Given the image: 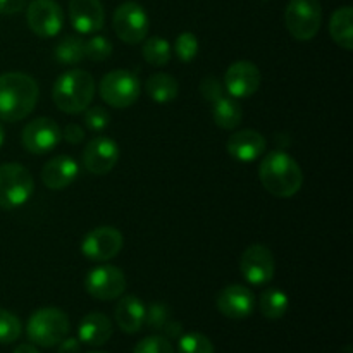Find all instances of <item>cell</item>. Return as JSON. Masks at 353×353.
<instances>
[{
    "label": "cell",
    "instance_id": "6da1fadb",
    "mask_svg": "<svg viewBox=\"0 0 353 353\" xmlns=\"http://www.w3.org/2000/svg\"><path fill=\"white\" fill-rule=\"evenodd\" d=\"M40 88L38 83L24 72L10 71L0 74V119L17 123L33 112Z\"/></svg>",
    "mask_w": 353,
    "mask_h": 353
},
{
    "label": "cell",
    "instance_id": "7a4b0ae2",
    "mask_svg": "<svg viewBox=\"0 0 353 353\" xmlns=\"http://www.w3.org/2000/svg\"><path fill=\"white\" fill-rule=\"evenodd\" d=\"M262 186L278 199L296 195L303 185V172L299 162L283 150H274L264 157L259 165Z\"/></svg>",
    "mask_w": 353,
    "mask_h": 353
},
{
    "label": "cell",
    "instance_id": "3957f363",
    "mask_svg": "<svg viewBox=\"0 0 353 353\" xmlns=\"http://www.w3.org/2000/svg\"><path fill=\"white\" fill-rule=\"evenodd\" d=\"M95 97V81L88 71L71 69L55 79L52 99L59 110L65 114L85 112Z\"/></svg>",
    "mask_w": 353,
    "mask_h": 353
},
{
    "label": "cell",
    "instance_id": "277c9868",
    "mask_svg": "<svg viewBox=\"0 0 353 353\" xmlns=\"http://www.w3.org/2000/svg\"><path fill=\"white\" fill-rule=\"evenodd\" d=\"M71 323L64 310L43 307L31 314L26 324V334L34 347H57L69 334Z\"/></svg>",
    "mask_w": 353,
    "mask_h": 353
},
{
    "label": "cell",
    "instance_id": "5b68a950",
    "mask_svg": "<svg viewBox=\"0 0 353 353\" xmlns=\"http://www.w3.org/2000/svg\"><path fill=\"white\" fill-rule=\"evenodd\" d=\"M34 181L24 165L9 162L0 165V209L23 207L33 196Z\"/></svg>",
    "mask_w": 353,
    "mask_h": 353
},
{
    "label": "cell",
    "instance_id": "8992f818",
    "mask_svg": "<svg viewBox=\"0 0 353 353\" xmlns=\"http://www.w3.org/2000/svg\"><path fill=\"white\" fill-rule=\"evenodd\" d=\"M323 7L319 0H290L285 9V26L299 41H309L319 33Z\"/></svg>",
    "mask_w": 353,
    "mask_h": 353
},
{
    "label": "cell",
    "instance_id": "52a82bcc",
    "mask_svg": "<svg viewBox=\"0 0 353 353\" xmlns=\"http://www.w3.org/2000/svg\"><path fill=\"white\" fill-rule=\"evenodd\" d=\"M99 93L107 105L114 107V109H128L140 97V79L126 69H116V71L107 72L100 79Z\"/></svg>",
    "mask_w": 353,
    "mask_h": 353
},
{
    "label": "cell",
    "instance_id": "ba28073f",
    "mask_svg": "<svg viewBox=\"0 0 353 353\" xmlns=\"http://www.w3.org/2000/svg\"><path fill=\"white\" fill-rule=\"evenodd\" d=\"M114 31L124 43L137 45L147 38L150 19L143 7L138 2H123L112 17Z\"/></svg>",
    "mask_w": 353,
    "mask_h": 353
},
{
    "label": "cell",
    "instance_id": "9c48e42d",
    "mask_svg": "<svg viewBox=\"0 0 353 353\" xmlns=\"http://www.w3.org/2000/svg\"><path fill=\"white\" fill-rule=\"evenodd\" d=\"M274 255L265 245L254 243L241 254L240 272L252 286H265L274 278Z\"/></svg>",
    "mask_w": 353,
    "mask_h": 353
},
{
    "label": "cell",
    "instance_id": "30bf717a",
    "mask_svg": "<svg viewBox=\"0 0 353 353\" xmlns=\"http://www.w3.org/2000/svg\"><path fill=\"white\" fill-rule=\"evenodd\" d=\"M85 290L97 300H116L126 290V276L116 265L103 264L92 269L85 278Z\"/></svg>",
    "mask_w": 353,
    "mask_h": 353
},
{
    "label": "cell",
    "instance_id": "8fae6325",
    "mask_svg": "<svg viewBox=\"0 0 353 353\" xmlns=\"http://www.w3.org/2000/svg\"><path fill=\"white\" fill-rule=\"evenodd\" d=\"M124 238L112 226H99L90 231L81 241V254L88 261L107 262L123 250Z\"/></svg>",
    "mask_w": 353,
    "mask_h": 353
},
{
    "label": "cell",
    "instance_id": "7c38bea8",
    "mask_svg": "<svg viewBox=\"0 0 353 353\" xmlns=\"http://www.w3.org/2000/svg\"><path fill=\"white\" fill-rule=\"evenodd\" d=\"M62 140V130L54 119L37 117L24 126L21 143L30 154L43 155L54 150Z\"/></svg>",
    "mask_w": 353,
    "mask_h": 353
},
{
    "label": "cell",
    "instance_id": "4fadbf2b",
    "mask_svg": "<svg viewBox=\"0 0 353 353\" xmlns=\"http://www.w3.org/2000/svg\"><path fill=\"white\" fill-rule=\"evenodd\" d=\"M30 30L40 38H54L62 31L64 12L55 0H33L26 9Z\"/></svg>",
    "mask_w": 353,
    "mask_h": 353
},
{
    "label": "cell",
    "instance_id": "5bb4252c",
    "mask_svg": "<svg viewBox=\"0 0 353 353\" xmlns=\"http://www.w3.org/2000/svg\"><path fill=\"white\" fill-rule=\"evenodd\" d=\"M262 74L257 65L250 61H236L224 72V90L233 99H248L257 93Z\"/></svg>",
    "mask_w": 353,
    "mask_h": 353
},
{
    "label": "cell",
    "instance_id": "9a60e30c",
    "mask_svg": "<svg viewBox=\"0 0 353 353\" xmlns=\"http://www.w3.org/2000/svg\"><path fill=\"white\" fill-rule=\"evenodd\" d=\"M119 145L109 137H97L86 145L83 152V164L86 171L95 176H103L112 171L119 162Z\"/></svg>",
    "mask_w": 353,
    "mask_h": 353
},
{
    "label": "cell",
    "instance_id": "2e32d148",
    "mask_svg": "<svg viewBox=\"0 0 353 353\" xmlns=\"http://www.w3.org/2000/svg\"><path fill=\"white\" fill-rule=\"evenodd\" d=\"M216 307L228 319H247L255 310V295L247 286L230 285L219 292L216 299Z\"/></svg>",
    "mask_w": 353,
    "mask_h": 353
},
{
    "label": "cell",
    "instance_id": "e0dca14e",
    "mask_svg": "<svg viewBox=\"0 0 353 353\" xmlns=\"http://www.w3.org/2000/svg\"><path fill=\"white\" fill-rule=\"evenodd\" d=\"M69 17L78 33L93 34L103 28L105 10L100 0H69Z\"/></svg>",
    "mask_w": 353,
    "mask_h": 353
},
{
    "label": "cell",
    "instance_id": "ac0fdd59",
    "mask_svg": "<svg viewBox=\"0 0 353 353\" xmlns=\"http://www.w3.org/2000/svg\"><path fill=\"white\" fill-rule=\"evenodd\" d=\"M268 141L264 134L255 130H241L231 134L226 141V150L234 161L238 162H254L265 152Z\"/></svg>",
    "mask_w": 353,
    "mask_h": 353
},
{
    "label": "cell",
    "instance_id": "d6986e66",
    "mask_svg": "<svg viewBox=\"0 0 353 353\" xmlns=\"http://www.w3.org/2000/svg\"><path fill=\"white\" fill-rule=\"evenodd\" d=\"M79 174V165L71 155H57V157L50 159L47 164L41 169V181L48 190H64L68 188L71 183Z\"/></svg>",
    "mask_w": 353,
    "mask_h": 353
},
{
    "label": "cell",
    "instance_id": "ffe728a7",
    "mask_svg": "<svg viewBox=\"0 0 353 353\" xmlns=\"http://www.w3.org/2000/svg\"><path fill=\"white\" fill-rule=\"evenodd\" d=\"M145 314H147L145 303L138 296L128 295L121 296V300L117 302L116 309H114V319L123 333L134 334L145 326Z\"/></svg>",
    "mask_w": 353,
    "mask_h": 353
},
{
    "label": "cell",
    "instance_id": "44dd1931",
    "mask_svg": "<svg viewBox=\"0 0 353 353\" xmlns=\"http://www.w3.org/2000/svg\"><path fill=\"white\" fill-rule=\"evenodd\" d=\"M112 331V321L105 314H86L78 326V340L88 347H102L110 340Z\"/></svg>",
    "mask_w": 353,
    "mask_h": 353
},
{
    "label": "cell",
    "instance_id": "7402d4cb",
    "mask_svg": "<svg viewBox=\"0 0 353 353\" xmlns=\"http://www.w3.org/2000/svg\"><path fill=\"white\" fill-rule=\"evenodd\" d=\"M330 34L336 45L345 50L353 48V9L350 6L340 7L330 19Z\"/></svg>",
    "mask_w": 353,
    "mask_h": 353
},
{
    "label": "cell",
    "instance_id": "603a6c76",
    "mask_svg": "<svg viewBox=\"0 0 353 353\" xmlns=\"http://www.w3.org/2000/svg\"><path fill=\"white\" fill-rule=\"evenodd\" d=\"M212 119L221 130H236L243 119V110L233 97H221L212 102Z\"/></svg>",
    "mask_w": 353,
    "mask_h": 353
},
{
    "label": "cell",
    "instance_id": "cb8c5ba5",
    "mask_svg": "<svg viewBox=\"0 0 353 353\" xmlns=\"http://www.w3.org/2000/svg\"><path fill=\"white\" fill-rule=\"evenodd\" d=\"M147 95L150 97L154 102L157 103H168L178 97L179 85L176 81L174 76L168 74V72H157V74H152L147 79Z\"/></svg>",
    "mask_w": 353,
    "mask_h": 353
},
{
    "label": "cell",
    "instance_id": "d4e9b609",
    "mask_svg": "<svg viewBox=\"0 0 353 353\" xmlns=\"http://www.w3.org/2000/svg\"><path fill=\"white\" fill-rule=\"evenodd\" d=\"M288 295L278 288L265 290L261 295V299H259V310H261V314L265 319H281V317H285V314L288 312Z\"/></svg>",
    "mask_w": 353,
    "mask_h": 353
},
{
    "label": "cell",
    "instance_id": "484cf974",
    "mask_svg": "<svg viewBox=\"0 0 353 353\" xmlns=\"http://www.w3.org/2000/svg\"><path fill=\"white\" fill-rule=\"evenodd\" d=\"M55 59L65 65H76L85 59V40L76 34H65L55 45Z\"/></svg>",
    "mask_w": 353,
    "mask_h": 353
},
{
    "label": "cell",
    "instance_id": "4316f807",
    "mask_svg": "<svg viewBox=\"0 0 353 353\" xmlns=\"http://www.w3.org/2000/svg\"><path fill=\"white\" fill-rule=\"evenodd\" d=\"M143 48H141V54H143V59L150 65H155V68H162V65L169 64L171 61V43H169L165 38L161 37H152L148 40H143Z\"/></svg>",
    "mask_w": 353,
    "mask_h": 353
},
{
    "label": "cell",
    "instance_id": "83f0119b",
    "mask_svg": "<svg viewBox=\"0 0 353 353\" xmlns=\"http://www.w3.org/2000/svg\"><path fill=\"white\" fill-rule=\"evenodd\" d=\"M21 321L12 312L0 309V345H9L19 340L21 336Z\"/></svg>",
    "mask_w": 353,
    "mask_h": 353
},
{
    "label": "cell",
    "instance_id": "f1b7e54d",
    "mask_svg": "<svg viewBox=\"0 0 353 353\" xmlns=\"http://www.w3.org/2000/svg\"><path fill=\"white\" fill-rule=\"evenodd\" d=\"M178 353H214V345L205 334H181L178 341Z\"/></svg>",
    "mask_w": 353,
    "mask_h": 353
},
{
    "label": "cell",
    "instance_id": "f546056e",
    "mask_svg": "<svg viewBox=\"0 0 353 353\" xmlns=\"http://www.w3.org/2000/svg\"><path fill=\"white\" fill-rule=\"evenodd\" d=\"M112 55V43L102 34H93L85 41V59L93 62H102Z\"/></svg>",
    "mask_w": 353,
    "mask_h": 353
},
{
    "label": "cell",
    "instance_id": "4dcf8cb0",
    "mask_svg": "<svg viewBox=\"0 0 353 353\" xmlns=\"http://www.w3.org/2000/svg\"><path fill=\"white\" fill-rule=\"evenodd\" d=\"M199 38L192 31H183L174 41V54L181 62H192L199 54Z\"/></svg>",
    "mask_w": 353,
    "mask_h": 353
},
{
    "label": "cell",
    "instance_id": "1f68e13d",
    "mask_svg": "<svg viewBox=\"0 0 353 353\" xmlns=\"http://www.w3.org/2000/svg\"><path fill=\"white\" fill-rule=\"evenodd\" d=\"M133 353H174L171 341L162 334H152L137 343Z\"/></svg>",
    "mask_w": 353,
    "mask_h": 353
},
{
    "label": "cell",
    "instance_id": "d6a6232c",
    "mask_svg": "<svg viewBox=\"0 0 353 353\" xmlns=\"http://www.w3.org/2000/svg\"><path fill=\"white\" fill-rule=\"evenodd\" d=\"M110 123V116L103 107H88L85 110V126L88 128L90 131H95V133H100V131L105 130Z\"/></svg>",
    "mask_w": 353,
    "mask_h": 353
},
{
    "label": "cell",
    "instance_id": "836d02e7",
    "mask_svg": "<svg viewBox=\"0 0 353 353\" xmlns=\"http://www.w3.org/2000/svg\"><path fill=\"white\" fill-rule=\"evenodd\" d=\"M169 321V309L164 303H152L145 314V324L154 331H162Z\"/></svg>",
    "mask_w": 353,
    "mask_h": 353
},
{
    "label": "cell",
    "instance_id": "e575fe53",
    "mask_svg": "<svg viewBox=\"0 0 353 353\" xmlns=\"http://www.w3.org/2000/svg\"><path fill=\"white\" fill-rule=\"evenodd\" d=\"M200 93H202L203 99L212 103L224 95V85L216 76H207L200 83Z\"/></svg>",
    "mask_w": 353,
    "mask_h": 353
},
{
    "label": "cell",
    "instance_id": "d590c367",
    "mask_svg": "<svg viewBox=\"0 0 353 353\" xmlns=\"http://www.w3.org/2000/svg\"><path fill=\"white\" fill-rule=\"evenodd\" d=\"M62 138H64L65 141H69V143L78 145L85 140V130H83L79 124L69 123V124H65L64 131H62Z\"/></svg>",
    "mask_w": 353,
    "mask_h": 353
},
{
    "label": "cell",
    "instance_id": "8d00e7d4",
    "mask_svg": "<svg viewBox=\"0 0 353 353\" xmlns=\"http://www.w3.org/2000/svg\"><path fill=\"white\" fill-rule=\"evenodd\" d=\"M28 0H0V14L3 16H12L19 14L21 10L26 9Z\"/></svg>",
    "mask_w": 353,
    "mask_h": 353
},
{
    "label": "cell",
    "instance_id": "74e56055",
    "mask_svg": "<svg viewBox=\"0 0 353 353\" xmlns=\"http://www.w3.org/2000/svg\"><path fill=\"white\" fill-rule=\"evenodd\" d=\"M57 347V353H79L81 352V341L78 338L65 336Z\"/></svg>",
    "mask_w": 353,
    "mask_h": 353
},
{
    "label": "cell",
    "instance_id": "f35d334b",
    "mask_svg": "<svg viewBox=\"0 0 353 353\" xmlns=\"http://www.w3.org/2000/svg\"><path fill=\"white\" fill-rule=\"evenodd\" d=\"M162 336H165L169 340V338H179L183 334V327L179 323H172V321H168V324H165L164 327H162Z\"/></svg>",
    "mask_w": 353,
    "mask_h": 353
},
{
    "label": "cell",
    "instance_id": "ab89813d",
    "mask_svg": "<svg viewBox=\"0 0 353 353\" xmlns=\"http://www.w3.org/2000/svg\"><path fill=\"white\" fill-rule=\"evenodd\" d=\"M12 353H40V352H38V348L34 347V345L23 343V345H19V347H17Z\"/></svg>",
    "mask_w": 353,
    "mask_h": 353
},
{
    "label": "cell",
    "instance_id": "60d3db41",
    "mask_svg": "<svg viewBox=\"0 0 353 353\" xmlns=\"http://www.w3.org/2000/svg\"><path fill=\"white\" fill-rule=\"evenodd\" d=\"M3 140H6V131H3L2 124H0V148H2V145H3Z\"/></svg>",
    "mask_w": 353,
    "mask_h": 353
},
{
    "label": "cell",
    "instance_id": "b9f144b4",
    "mask_svg": "<svg viewBox=\"0 0 353 353\" xmlns=\"http://www.w3.org/2000/svg\"><path fill=\"white\" fill-rule=\"evenodd\" d=\"M88 353H105V352H88Z\"/></svg>",
    "mask_w": 353,
    "mask_h": 353
}]
</instances>
